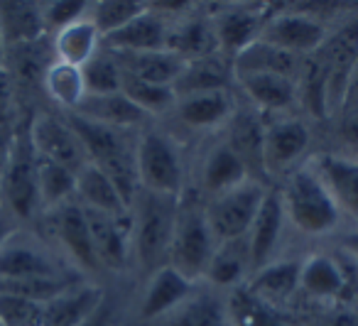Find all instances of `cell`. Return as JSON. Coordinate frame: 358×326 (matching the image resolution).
Masks as SVG:
<instances>
[{"label": "cell", "instance_id": "cell-1", "mask_svg": "<svg viewBox=\"0 0 358 326\" xmlns=\"http://www.w3.org/2000/svg\"><path fill=\"white\" fill-rule=\"evenodd\" d=\"M282 204L294 226L309 236H322V233L334 231L338 216H341L331 194L327 192L314 169H297L289 174L287 184H285Z\"/></svg>", "mask_w": 358, "mask_h": 326}, {"label": "cell", "instance_id": "cell-2", "mask_svg": "<svg viewBox=\"0 0 358 326\" xmlns=\"http://www.w3.org/2000/svg\"><path fill=\"white\" fill-rule=\"evenodd\" d=\"M177 216V197H162V194L148 192L145 204L140 206L138 223H135V248H138V257L143 267L155 272L167 265Z\"/></svg>", "mask_w": 358, "mask_h": 326}, {"label": "cell", "instance_id": "cell-3", "mask_svg": "<svg viewBox=\"0 0 358 326\" xmlns=\"http://www.w3.org/2000/svg\"><path fill=\"white\" fill-rule=\"evenodd\" d=\"M214 253V233L206 221V211L196 206L179 211L167 265L194 280V277L206 275V267H209Z\"/></svg>", "mask_w": 358, "mask_h": 326}, {"label": "cell", "instance_id": "cell-4", "mask_svg": "<svg viewBox=\"0 0 358 326\" xmlns=\"http://www.w3.org/2000/svg\"><path fill=\"white\" fill-rule=\"evenodd\" d=\"M263 199V189L253 182H243L219 194V199L206 208V221H209L214 238L224 243L241 241L253 226Z\"/></svg>", "mask_w": 358, "mask_h": 326}, {"label": "cell", "instance_id": "cell-5", "mask_svg": "<svg viewBox=\"0 0 358 326\" xmlns=\"http://www.w3.org/2000/svg\"><path fill=\"white\" fill-rule=\"evenodd\" d=\"M0 194L10 211L20 218H30L40 206L37 194V155L27 140H17L8 155L6 172L0 177Z\"/></svg>", "mask_w": 358, "mask_h": 326}, {"label": "cell", "instance_id": "cell-6", "mask_svg": "<svg viewBox=\"0 0 358 326\" xmlns=\"http://www.w3.org/2000/svg\"><path fill=\"white\" fill-rule=\"evenodd\" d=\"M314 55L327 76V106L329 111H334L346 101L348 81L358 57V20L346 22L336 35L324 40Z\"/></svg>", "mask_w": 358, "mask_h": 326}, {"label": "cell", "instance_id": "cell-7", "mask_svg": "<svg viewBox=\"0 0 358 326\" xmlns=\"http://www.w3.org/2000/svg\"><path fill=\"white\" fill-rule=\"evenodd\" d=\"M138 179L148 187V192L162 194V197H177L182 192V164L179 155L167 138L162 135H148L138 148L135 160Z\"/></svg>", "mask_w": 358, "mask_h": 326}, {"label": "cell", "instance_id": "cell-8", "mask_svg": "<svg viewBox=\"0 0 358 326\" xmlns=\"http://www.w3.org/2000/svg\"><path fill=\"white\" fill-rule=\"evenodd\" d=\"M30 145L40 160H50L62 167L79 172L89 157L84 153V145L76 138L69 123L55 118V115H37L30 128Z\"/></svg>", "mask_w": 358, "mask_h": 326}, {"label": "cell", "instance_id": "cell-9", "mask_svg": "<svg viewBox=\"0 0 358 326\" xmlns=\"http://www.w3.org/2000/svg\"><path fill=\"white\" fill-rule=\"evenodd\" d=\"M260 40L270 42V45L280 47V50L289 52L294 57H302L319 52L327 35H324V25L314 20L312 15L285 13V15H275L265 22L263 30H260Z\"/></svg>", "mask_w": 358, "mask_h": 326}, {"label": "cell", "instance_id": "cell-10", "mask_svg": "<svg viewBox=\"0 0 358 326\" xmlns=\"http://www.w3.org/2000/svg\"><path fill=\"white\" fill-rule=\"evenodd\" d=\"M59 275L55 260L32 238L13 231L0 243V282Z\"/></svg>", "mask_w": 358, "mask_h": 326}, {"label": "cell", "instance_id": "cell-11", "mask_svg": "<svg viewBox=\"0 0 358 326\" xmlns=\"http://www.w3.org/2000/svg\"><path fill=\"white\" fill-rule=\"evenodd\" d=\"M314 172L331 194L338 211H346L358 221V160L341 155H319L314 160Z\"/></svg>", "mask_w": 358, "mask_h": 326}, {"label": "cell", "instance_id": "cell-12", "mask_svg": "<svg viewBox=\"0 0 358 326\" xmlns=\"http://www.w3.org/2000/svg\"><path fill=\"white\" fill-rule=\"evenodd\" d=\"M52 226L59 238L62 246L69 250V255L74 257L79 265L96 270L99 267V257H96L94 243H91L89 223H86L84 206L74 201H66L64 206L52 211Z\"/></svg>", "mask_w": 358, "mask_h": 326}, {"label": "cell", "instance_id": "cell-13", "mask_svg": "<svg viewBox=\"0 0 358 326\" xmlns=\"http://www.w3.org/2000/svg\"><path fill=\"white\" fill-rule=\"evenodd\" d=\"M103 304L99 287H69L42 306V326H81Z\"/></svg>", "mask_w": 358, "mask_h": 326}, {"label": "cell", "instance_id": "cell-14", "mask_svg": "<svg viewBox=\"0 0 358 326\" xmlns=\"http://www.w3.org/2000/svg\"><path fill=\"white\" fill-rule=\"evenodd\" d=\"M115 55H135V52H155L164 50L167 45V27L162 17L152 10H145L135 20H130L125 27L101 37Z\"/></svg>", "mask_w": 358, "mask_h": 326}, {"label": "cell", "instance_id": "cell-15", "mask_svg": "<svg viewBox=\"0 0 358 326\" xmlns=\"http://www.w3.org/2000/svg\"><path fill=\"white\" fill-rule=\"evenodd\" d=\"M71 113H79L81 118L94 120V123L113 130L138 125L148 115L123 91H115V94H86L81 99V104L76 106V111H71Z\"/></svg>", "mask_w": 358, "mask_h": 326}, {"label": "cell", "instance_id": "cell-16", "mask_svg": "<svg viewBox=\"0 0 358 326\" xmlns=\"http://www.w3.org/2000/svg\"><path fill=\"white\" fill-rule=\"evenodd\" d=\"M194 292L189 277H185L179 270H174L172 265H164L159 270L152 272V280L145 292L143 299V319L155 321L159 316H164L167 311H172L174 306H179L187 297Z\"/></svg>", "mask_w": 358, "mask_h": 326}, {"label": "cell", "instance_id": "cell-17", "mask_svg": "<svg viewBox=\"0 0 358 326\" xmlns=\"http://www.w3.org/2000/svg\"><path fill=\"white\" fill-rule=\"evenodd\" d=\"M280 231H282V199L278 194H265L258 216L248 231V257L255 272L268 265L270 255L280 241Z\"/></svg>", "mask_w": 358, "mask_h": 326}, {"label": "cell", "instance_id": "cell-18", "mask_svg": "<svg viewBox=\"0 0 358 326\" xmlns=\"http://www.w3.org/2000/svg\"><path fill=\"white\" fill-rule=\"evenodd\" d=\"M309 145V130L299 120H280L265 128L263 135V164L270 169H282L292 164Z\"/></svg>", "mask_w": 358, "mask_h": 326}, {"label": "cell", "instance_id": "cell-19", "mask_svg": "<svg viewBox=\"0 0 358 326\" xmlns=\"http://www.w3.org/2000/svg\"><path fill=\"white\" fill-rule=\"evenodd\" d=\"M0 30L8 47H25L45 35L42 6L25 0H0Z\"/></svg>", "mask_w": 358, "mask_h": 326}, {"label": "cell", "instance_id": "cell-20", "mask_svg": "<svg viewBox=\"0 0 358 326\" xmlns=\"http://www.w3.org/2000/svg\"><path fill=\"white\" fill-rule=\"evenodd\" d=\"M299 57L289 55V52L280 50V47L270 45L265 40H255L253 45H248L245 50H241L234 57V69L238 76L243 74H280L294 79L299 69Z\"/></svg>", "mask_w": 358, "mask_h": 326}, {"label": "cell", "instance_id": "cell-21", "mask_svg": "<svg viewBox=\"0 0 358 326\" xmlns=\"http://www.w3.org/2000/svg\"><path fill=\"white\" fill-rule=\"evenodd\" d=\"M229 326H299L270 302L255 297L248 287H236L226 302Z\"/></svg>", "mask_w": 358, "mask_h": 326}, {"label": "cell", "instance_id": "cell-22", "mask_svg": "<svg viewBox=\"0 0 358 326\" xmlns=\"http://www.w3.org/2000/svg\"><path fill=\"white\" fill-rule=\"evenodd\" d=\"M118 57H120L118 66L125 74L135 76V79L150 81V84H159V86H172L187 64L185 59H179V57L169 50L135 52V55H118Z\"/></svg>", "mask_w": 358, "mask_h": 326}, {"label": "cell", "instance_id": "cell-23", "mask_svg": "<svg viewBox=\"0 0 358 326\" xmlns=\"http://www.w3.org/2000/svg\"><path fill=\"white\" fill-rule=\"evenodd\" d=\"M229 84V66L219 57L209 55L201 59H192L185 64L182 74L172 84L174 99H187L196 94H211V91H226Z\"/></svg>", "mask_w": 358, "mask_h": 326}, {"label": "cell", "instance_id": "cell-24", "mask_svg": "<svg viewBox=\"0 0 358 326\" xmlns=\"http://www.w3.org/2000/svg\"><path fill=\"white\" fill-rule=\"evenodd\" d=\"M76 194L81 197L84 208H94V211L108 213L115 218H123L125 208H128L113 182L94 162H86L76 172Z\"/></svg>", "mask_w": 358, "mask_h": 326}, {"label": "cell", "instance_id": "cell-25", "mask_svg": "<svg viewBox=\"0 0 358 326\" xmlns=\"http://www.w3.org/2000/svg\"><path fill=\"white\" fill-rule=\"evenodd\" d=\"M86 223H89L91 243H94L99 265L108 267H123L125 255H128V246H125V233L120 226V218L108 216V213L94 211V208H84Z\"/></svg>", "mask_w": 358, "mask_h": 326}, {"label": "cell", "instance_id": "cell-26", "mask_svg": "<svg viewBox=\"0 0 358 326\" xmlns=\"http://www.w3.org/2000/svg\"><path fill=\"white\" fill-rule=\"evenodd\" d=\"M152 326H229L226 304L211 295L192 292L179 306L152 321Z\"/></svg>", "mask_w": 358, "mask_h": 326}, {"label": "cell", "instance_id": "cell-27", "mask_svg": "<svg viewBox=\"0 0 358 326\" xmlns=\"http://www.w3.org/2000/svg\"><path fill=\"white\" fill-rule=\"evenodd\" d=\"M258 30H263L258 13L245 10V8H234V10L221 13L219 20H216V45L236 57L241 50H245L258 40Z\"/></svg>", "mask_w": 358, "mask_h": 326}, {"label": "cell", "instance_id": "cell-28", "mask_svg": "<svg viewBox=\"0 0 358 326\" xmlns=\"http://www.w3.org/2000/svg\"><path fill=\"white\" fill-rule=\"evenodd\" d=\"M241 86L255 106L268 111H282L294 104L297 86L294 79L280 74H243L238 76Z\"/></svg>", "mask_w": 358, "mask_h": 326}, {"label": "cell", "instance_id": "cell-29", "mask_svg": "<svg viewBox=\"0 0 358 326\" xmlns=\"http://www.w3.org/2000/svg\"><path fill=\"white\" fill-rule=\"evenodd\" d=\"M99 30L94 27V22L89 17L74 22V25L64 27L55 35V52L57 62H66V64L84 66L91 57L99 50Z\"/></svg>", "mask_w": 358, "mask_h": 326}, {"label": "cell", "instance_id": "cell-30", "mask_svg": "<svg viewBox=\"0 0 358 326\" xmlns=\"http://www.w3.org/2000/svg\"><path fill=\"white\" fill-rule=\"evenodd\" d=\"M216 47L219 45H216L214 27H209L201 20H189L185 25H179L177 30H167V45H164V50L174 52L179 59L192 62L214 55Z\"/></svg>", "mask_w": 358, "mask_h": 326}, {"label": "cell", "instance_id": "cell-31", "mask_svg": "<svg viewBox=\"0 0 358 326\" xmlns=\"http://www.w3.org/2000/svg\"><path fill=\"white\" fill-rule=\"evenodd\" d=\"M37 194H40V206L50 211L64 206L76 194V172L37 157Z\"/></svg>", "mask_w": 358, "mask_h": 326}, {"label": "cell", "instance_id": "cell-32", "mask_svg": "<svg viewBox=\"0 0 358 326\" xmlns=\"http://www.w3.org/2000/svg\"><path fill=\"white\" fill-rule=\"evenodd\" d=\"M245 174H248V167H245L243 160L229 145H219L204 162V187L209 192L224 194L243 184Z\"/></svg>", "mask_w": 358, "mask_h": 326}, {"label": "cell", "instance_id": "cell-33", "mask_svg": "<svg viewBox=\"0 0 358 326\" xmlns=\"http://www.w3.org/2000/svg\"><path fill=\"white\" fill-rule=\"evenodd\" d=\"M297 287H299V262L285 260V262H273V265L268 262L263 270L255 272L248 290L255 297L273 304L278 299H287Z\"/></svg>", "mask_w": 358, "mask_h": 326}, {"label": "cell", "instance_id": "cell-34", "mask_svg": "<svg viewBox=\"0 0 358 326\" xmlns=\"http://www.w3.org/2000/svg\"><path fill=\"white\" fill-rule=\"evenodd\" d=\"M231 113V99L226 91H211V94H196L179 99V118L194 128H211L219 125Z\"/></svg>", "mask_w": 358, "mask_h": 326}, {"label": "cell", "instance_id": "cell-35", "mask_svg": "<svg viewBox=\"0 0 358 326\" xmlns=\"http://www.w3.org/2000/svg\"><path fill=\"white\" fill-rule=\"evenodd\" d=\"M45 89L59 106L76 111V106L86 96L81 66L66 64V62H52L45 69Z\"/></svg>", "mask_w": 358, "mask_h": 326}, {"label": "cell", "instance_id": "cell-36", "mask_svg": "<svg viewBox=\"0 0 358 326\" xmlns=\"http://www.w3.org/2000/svg\"><path fill=\"white\" fill-rule=\"evenodd\" d=\"M299 287L314 297H336L343 290V275L331 257L314 255L299 265Z\"/></svg>", "mask_w": 358, "mask_h": 326}, {"label": "cell", "instance_id": "cell-37", "mask_svg": "<svg viewBox=\"0 0 358 326\" xmlns=\"http://www.w3.org/2000/svg\"><path fill=\"white\" fill-rule=\"evenodd\" d=\"M145 10H148V3H138V0H103V3L94 6L89 20L94 22L99 35L106 37L110 32L125 27L130 20L143 15Z\"/></svg>", "mask_w": 358, "mask_h": 326}, {"label": "cell", "instance_id": "cell-38", "mask_svg": "<svg viewBox=\"0 0 358 326\" xmlns=\"http://www.w3.org/2000/svg\"><path fill=\"white\" fill-rule=\"evenodd\" d=\"M120 91H123L140 111H145V113H150V111H152V113H159V111L169 108V106L177 101L174 99L172 86L150 84V81L135 79V76L125 74V71H123V79H120Z\"/></svg>", "mask_w": 358, "mask_h": 326}, {"label": "cell", "instance_id": "cell-39", "mask_svg": "<svg viewBox=\"0 0 358 326\" xmlns=\"http://www.w3.org/2000/svg\"><path fill=\"white\" fill-rule=\"evenodd\" d=\"M263 135L265 128L253 115H238L231 125V143L229 148L238 155L248 167L250 162L263 164Z\"/></svg>", "mask_w": 358, "mask_h": 326}, {"label": "cell", "instance_id": "cell-40", "mask_svg": "<svg viewBox=\"0 0 358 326\" xmlns=\"http://www.w3.org/2000/svg\"><path fill=\"white\" fill-rule=\"evenodd\" d=\"M81 74H84L86 94H115V91H120L123 71H120L118 62H115L113 57L99 55V52H96V55L81 66Z\"/></svg>", "mask_w": 358, "mask_h": 326}, {"label": "cell", "instance_id": "cell-41", "mask_svg": "<svg viewBox=\"0 0 358 326\" xmlns=\"http://www.w3.org/2000/svg\"><path fill=\"white\" fill-rule=\"evenodd\" d=\"M245 262H250L248 250L241 253L236 248V241L224 243L221 250L214 253L209 267H206V277L214 285H238L241 277L245 275Z\"/></svg>", "mask_w": 358, "mask_h": 326}, {"label": "cell", "instance_id": "cell-42", "mask_svg": "<svg viewBox=\"0 0 358 326\" xmlns=\"http://www.w3.org/2000/svg\"><path fill=\"white\" fill-rule=\"evenodd\" d=\"M40 302L0 292V326H42Z\"/></svg>", "mask_w": 358, "mask_h": 326}, {"label": "cell", "instance_id": "cell-43", "mask_svg": "<svg viewBox=\"0 0 358 326\" xmlns=\"http://www.w3.org/2000/svg\"><path fill=\"white\" fill-rule=\"evenodd\" d=\"M89 17V3L84 0H55L42 6V20H45V32L47 30H64V27L74 25V22Z\"/></svg>", "mask_w": 358, "mask_h": 326}, {"label": "cell", "instance_id": "cell-44", "mask_svg": "<svg viewBox=\"0 0 358 326\" xmlns=\"http://www.w3.org/2000/svg\"><path fill=\"white\" fill-rule=\"evenodd\" d=\"M13 113V94L10 84L6 81V76H0V128H6L8 118Z\"/></svg>", "mask_w": 358, "mask_h": 326}, {"label": "cell", "instance_id": "cell-45", "mask_svg": "<svg viewBox=\"0 0 358 326\" xmlns=\"http://www.w3.org/2000/svg\"><path fill=\"white\" fill-rule=\"evenodd\" d=\"M341 130H343V138L358 148V108L348 111V115H346V120H343V128Z\"/></svg>", "mask_w": 358, "mask_h": 326}, {"label": "cell", "instance_id": "cell-46", "mask_svg": "<svg viewBox=\"0 0 358 326\" xmlns=\"http://www.w3.org/2000/svg\"><path fill=\"white\" fill-rule=\"evenodd\" d=\"M348 111L358 108V57H356V64H353L351 71V81H348V91H346V101H343Z\"/></svg>", "mask_w": 358, "mask_h": 326}, {"label": "cell", "instance_id": "cell-47", "mask_svg": "<svg viewBox=\"0 0 358 326\" xmlns=\"http://www.w3.org/2000/svg\"><path fill=\"white\" fill-rule=\"evenodd\" d=\"M81 326H108V309H106V304H101L99 311H96L89 321H84Z\"/></svg>", "mask_w": 358, "mask_h": 326}, {"label": "cell", "instance_id": "cell-48", "mask_svg": "<svg viewBox=\"0 0 358 326\" xmlns=\"http://www.w3.org/2000/svg\"><path fill=\"white\" fill-rule=\"evenodd\" d=\"M10 226H8V221H6V216H3V211H0V243L6 241L8 236H10Z\"/></svg>", "mask_w": 358, "mask_h": 326}, {"label": "cell", "instance_id": "cell-49", "mask_svg": "<svg viewBox=\"0 0 358 326\" xmlns=\"http://www.w3.org/2000/svg\"><path fill=\"white\" fill-rule=\"evenodd\" d=\"M6 52H8V45H6V37H3V30H0V66L6 62Z\"/></svg>", "mask_w": 358, "mask_h": 326}]
</instances>
